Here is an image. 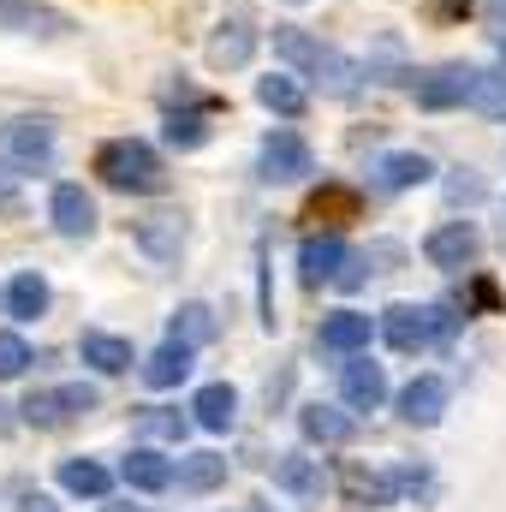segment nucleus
<instances>
[{
    "label": "nucleus",
    "instance_id": "nucleus-34",
    "mask_svg": "<svg viewBox=\"0 0 506 512\" xmlns=\"http://www.w3.org/2000/svg\"><path fill=\"white\" fill-rule=\"evenodd\" d=\"M30 364H36V352H30L18 334H0V382H18Z\"/></svg>",
    "mask_w": 506,
    "mask_h": 512
},
{
    "label": "nucleus",
    "instance_id": "nucleus-33",
    "mask_svg": "<svg viewBox=\"0 0 506 512\" xmlns=\"http://www.w3.org/2000/svg\"><path fill=\"white\" fill-rule=\"evenodd\" d=\"M471 108H477V114H489V120H506V72H477Z\"/></svg>",
    "mask_w": 506,
    "mask_h": 512
},
{
    "label": "nucleus",
    "instance_id": "nucleus-10",
    "mask_svg": "<svg viewBox=\"0 0 506 512\" xmlns=\"http://www.w3.org/2000/svg\"><path fill=\"white\" fill-rule=\"evenodd\" d=\"M381 322H370L364 310H334L328 322H322V334H316V346L322 352H334V358H358V352H370V334H376Z\"/></svg>",
    "mask_w": 506,
    "mask_h": 512
},
{
    "label": "nucleus",
    "instance_id": "nucleus-20",
    "mask_svg": "<svg viewBox=\"0 0 506 512\" xmlns=\"http://www.w3.org/2000/svg\"><path fill=\"white\" fill-rule=\"evenodd\" d=\"M364 215V197L352 191V185H322V191H310V203H304V221H328V227H346V221H358Z\"/></svg>",
    "mask_w": 506,
    "mask_h": 512
},
{
    "label": "nucleus",
    "instance_id": "nucleus-19",
    "mask_svg": "<svg viewBox=\"0 0 506 512\" xmlns=\"http://www.w3.org/2000/svg\"><path fill=\"white\" fill-rule=\"evenodd\" d=\"M120 477H126L137 495H161V489H173L179 465H173V459H161V453H149V447H131L126 465H120Z\"/></svg>",
    "mask_w": 506,
    "mask_h": 512
},
{
    "label": "nucleus",
    "instance_id": "nucleus-28",
    "mask_svg": "<svg viewBox=\"0 0 506 512\" xmlns=\"http://www.w3.org/2000/svg\"><path fill=\"white\" fill-rule=\"evenodd\" d=\"M167 340H179V346H191V352H197V346H209V340H215V310H209V304H197V298H191V304H179V310H173V322H167Z\"/></svg>",
    "mask_w": 506,
    "mask_h": 512
},
{
    "label": "nucleus",
    "instance_id": "nucleus-18",
    "mask_svg": "<svg viewBox=\"0 0 506 512\" xmlns=\"http://www.w3.org/2000/svg\"><path fill=\"white\" fill-rule=\"evenodd\" d=\"M191 423L209 429V435H227V429L239 423V393H233L227 382L197 387V399H191Z\"/></svg>",
    "mask_w": 506,
    "mask_h": 512
},
{
    "label": "nucleus",
    "instance_id": "nucleus-25",
    "mask_svg": "<svg viewBox=\"0 0 506 512\" xmlns=\"http://www.w3.org/2000/svg\"><path fill=\"white\" fill-rule=\"evenodd\" d=\"M60 489L78 495V501H108L114 477H108V465H96V459H66V465H60Z\"/></svg>",
    "mask_w": 506,
    "mask_h": 512
},
{
    "label": "nucleus",
    "instance_id": "nucleus-1",
    "mask_svg": "<svg viewBox=\"0 0 506 512\" xmlns=\"http://www.w3.org/2000/svg\"><path fill=\"white\" fill-rule=\"evenodd\" d=\"M274 54H280L298 78H316V84H322V90H334V96H352V90H358V78H364L340 48H328V42H316L310 30H292V24H280V30H274Z\"/></svg>",
    "mask_w": 506,
    "mask_h": 512
},
{
    "label": "nucleus",
    "instance_id": "nucleus-26",
    "mask_svg": "<svg viewBox=\"0 0 506 512\" xmlns=\"http://www.w3.org/2000/svg\"><path fill=\"white\" fill-rule=\"evenodd\" d=\"M346 495L358 501V507H393L399 501V483H393V471H364V465H346Z\"/></svg>",
    "mask_w": 506,
    "mask_h": 512
},
{
    "label": "nucleus",
    "instance_id": "nucleus-30",
    "mask_svg": "<svg viewBox=\"0 0 506 512\" xmlns=\"http://www.w3.org/2000/svg\"><path fill=\"white\" fill-rule=\"evenodd\" d=\"M18 411H24V423H30V429H60V423H72V405H66V393H60V387L30 393Z\"/></svg>",
    "mask_w": 506,
    "mask_h": 512
},
{
    "label": "nucleus",
    "instance_id": "nucleus-9",
    "mask_svg": "<svg viewBox=\"0 0 506 512\" xmlns=\"http://www.w3.org/2000/svg\"><path fill=\"white\" fill-rule=\"evenodd\" d=\"M131 239H137V251L149 256V262H179V251H185V215H179V209L143 215V221L131 227Z\"/></svg>",
    "mask_w": 506,
    "mask_h": 512
},
{
    "label": "nucleus",
    "instance_id": "nucleus-39",
    "mask_svg": "<svg viewBox=\"0 0 506 512\" xmlns=\"http://www.w3.org/2000/svg\"><path fill=\"white\" fill-rule=\"evenodd\" d=\"M447 191H453V203H477V197H483V179H471V173H465V179H453Z\"/></svg>",
    "mask_w": 506,
    "mask_h": 512
},
{
    "label": "nucleus",
    "instance_id": "nucleus-2",
    "mask_svg": "<svg viewBox=\"0 0 506 512\" xmlns=\"http://www.w3.org/2000/svg\"><path fill=\"white\" fill-rule=\"evenodd\" d=\"M96 173H102L114 191H137V197L167 191V167H161V155H155L143 137H114V143H102V149H96Z\"/></svg>",
    "mask_w": 506,
    "mask_h": 512
},
{
    "label": "nucleus",
    "instance_id": "nucleus-27",
    "mask_svg": "<svg viewBox=\"0 0 506 512\" xmlns=\"http://www.w3.org/2000/svg\"><path fill=\"white\" fill-rule=\"evenodd\" d=\"M185 376H191V346H179V340H167V346H155L143 358V382L149 387H179Z\"/></svg>",
    "mask_w": 506,
    "mask_h": 512
},
{
    "label": "nucleus",
    "instance_id": "nucleus-6",
    "mask_svg": "<svg viewBox=\"0 0 506 512\" xmlns=\"http://www.w3.org/2000/svg\"><path fill=\"white\" fill-rule=\"evenodd\" d=\"M304 173H316L310 143H304L298 131H268V137H262V179L292 185V179H304Z\"/></svg>",
    "mask_w": 506,
    "mask_h": 512
},
{
    "label": "nucleus",
    "instance_id": "nucleus-42",
    "mask_svg": "<svg viewBox=\"0 0 506 512\" xmlns=\"http://www.w3.org/2000/svg\"><path fill=\"white\" fill-rule=\"evenodd\" d=\"M251 512H274V507H268V501H251Z\"/></svg>",
    "mask_w": 506,
    "mask_h": 512
},
{
    "label": "nucleus",
    "instance_id": "nucleus-38",
    "mask_svg": "<svg viewBox=\"0 0 506 512\" xmlns=\"http://www.w3.org/2000/svg\"><path fill=\"white\" fill-rule=\"evenodd\" d=\"M429 12H435L441 24H459V18L471 12V0H429Z\"/></svg>",
    "mask_w": 506,
    "mask_h": 512
},
{
    "label": "nucleus",
    "instance_id": "nucleus-14",
    "mask_svg": "<svg viewBox=\"0 0 506 512\" xmlns=\"http://www.w3.org/2000/svg\"><path fill=\"white\" fill-rule=\"evenodd\" d=\"M0 149L18 161V167H42L54 155V126L48 120H6L0 126Z\"/></svg>",
    "mask_w": 506,
    "mask_h": 512
},
{
    "label": "nucleus",
    "instance_id": "nucleus-17",
    "mask_svg": "<svg viewBox=\"0 0 506 512\" xmlns=\"http://www.w3.org/2000/svg\"><path fill=\"white\" fill-rule=\"evenodd\" d=\"M346 245L334 239V233H310L304 245H298V274H304V286H328L340 268H346Z\"/></svg>",
    "mask_w": 506,
    "mask_h": 512
},
{
    "label": "nucleus",
    "instance_id": "nucleus-7",
    "mask_svg": "<svg viewBox=\"0 0 506 512\" xmlns=\"http://www.w3.org/2000/svg\"><path fill=\"white\" fill-rule=\"evenodd\" d=\"M423 256H429L435 268L459 274V268H471V262L483 256V233H477L471 221H447V227H435V233L423 239Z\"/></svg>",
    "mask_w": 506,
    "mask_h": 512
},
{
    "label": "nucleus",
    "instance_id": "nucleus-40",
    "mask_svg": "<svg viewBox=\"0 0 506 512\" xmlns=\"http://www.w3.org/2000/svg\"><path fill=\"white\" fill-rule=\"evenodd\" d=\"M18 512H60V507H54L48 495H30V501H24V507H18Z\"/></svg>",
    "mask_w": 506,
    "mask_h": 512
},
{
    "label": "nucleus",
    "instance_id": "nucleus-35",
    "mask_svg": "<svg viewBox=\"0 0 506 512\" xmlns=\"http://www.w3.org/2000/svg\"><path fill=\"white\" fill-rule=\"evenodd\" d=\"M393 483H399V495H435V477H429L423 465H399Z\"/></svg>",
    "mask_w": 506,
    "mask_h": 512
},
{
    "label": "nucleus",
    "instance_id": "nucleus-29",
    "mask_svg": "<svg viewBox=\"0 0 506 512\" xmlns=\"http://www.w3.org/2000/svg\"><path fill=\"white\" fill-rule=\"evenodd\" d=\"M6 310H12V322H36V316L48 310V280H42V274H12Z\"/></svg>",
    "mask_w": 506,
    "mask_h": 512
},
{
    "label": "nucleus",
    "instance_id": "nucleus-13",
    "mask_svg": "<svg viewBox=\"0 0 506 512\" xmlns=\"http://www.w3.org/2000/svg\"><path fill=\"white\" fill-rule=\"evenodd\" d=\"M0 30H18V36H66L72 18L60 6H42V0H0Z\"/></svg>",
    "mask_w": 506,
    "mask_h": 512
},
{
    "label": "nucleus",
    "instance_id": "nucleus-44",
    "mask_svg": "<svg viewBox=\"0 0 506 512\" xmlns=\"http://www.w3.org/2000/svg\"><path fill=\"white\" fill-rule=\"evenodd\" d=\"M495 54H501V60H506V36H501V42H495Z\"/></svg>",
    "mask_w": 506,
    "mask_h": 512
},
{
    "label": "nucleus",
    "instance_id": "nucleus-41",
    "mask_svg": "<svg viewBox=\"0 0 506 512\" xmlns=\"http://www.w3.org/2000/svg\"><path fill=\"white\" fill-rule=\"evenodd\" d=\"M102 512H155V507H131V501H120V507H102Z\"/></svg>",
    "mask_w": 506,
    "mask_h": 512
},
{
    "label": "nucleus",
    "instance_id": "nucleus-21",
    "mask_svg": "<svg viewBox=\"0 0 506 512\" xmlns=\"http://www.w3.org/2000/svg\"><path fill=\"white\" fill-rule=\"evenodd\" d=\"M78 358H84L96 376H126L131 364H137V358H131V340H120V334H96V328L78 340Z\"/></svg>",
    "mask_w": 506,
    "mask_h": 512
},
{
    "label": "nucleus",
    "instance_id": "nucleus-15",
    "mask_svg": "<svg viewBox=\"0 0 506 512\" xmlns=\"http://www.w3.org/2000/svg\"><path fill=\"white\" fill-rule=\"evenodd\" d=\"M298 435H304L310 447H346V441L358 435V417L340 411V405H304V411H298Z\"/></svg>",
    "mask_w": 506,
    "mask_h": 512
},
{
    "label": "nucleus",
    "instance_id": "nucleus-16",
    "mask_svg": "<svg viewBox=\"0 0 506 512\" xmlns=\"http://www.w3.org/2000/svg\"><path fill=\"white\" fill-rule=\"evenodd\" d=\"M441 411H447V382L441 376H417L411 387H399V417L411 429H435Z\"/></svg>",
    "mask_w": 506,
    "mask_h": 512
},
{
    "label": "nucleus",
    "instance_id": "nucleus-37",
    "mask_svg": "<svg viewBox=\"0 0 506 512\" xmlns=\"http://www.w3.org/2000/svg\"><path fill=\"white\" fill-rule=\"evenodd\" d=\"M364 280H370V256H346V268L334 274V286H340V292H358Z\"/></svg>",
    "mask_w": 506,
    "mask_h": 512
},
{
    "label": "nucleus",
    "instance_id": "nucleus-32",
    "mask_svg": "<svg viewBox=\"0 0 506 512\" xmlns=\"http://www.w3.org/2000/svg\"><path fill=\"white\" fill-rule=\"evenodd\" d=\"M203 137H209V108H191V114L173 108V114H167V143H173V149H197Z\"/></svg>",
    "mask_w": 506,
    "mask_h": 512
},
{
    "label": "nucleus",
    "instance_id": "nucleus-12",
    "mask_svg": "<svg viewBox=\"0 0 506 512\" xmlns=\"http://www.w3.org/2000/svg\"><path fill=\"white\" fill-rule=\"evenodd\" d=\"M48 215H54V233H60V239H90V233H96V203H90L84 185H54Z\"/></svg>",
    "mask_w": 506,
    "mask_h": 512
},
{
    "label": "nucleus",
    "instance_id": "nucleus-5",
    "mask_svg": "<svg viewBox=\"0 0 506 512\" xmlns=\"http://www.w3.org/2000/svg\"><path fill=\"white\" fill-rule=\"evenodd\" d=\"M381 340H387L399 358L423 352V346L435 340V310H429V304H387V310H381Z\"/></svg>",
    "mask_w": 506,
    "mask_h": 512
},
{
    "label": "nucleus",
    "instance_id": "nucleus-45",
    "mask_svg": "<svg viewBox=\"0 0 506 512\" xmlns=\"http://www.w3.org/2000/svg\"><path fill=\"white\" fill-rule=\"evenodd\" d=\"M286 6H304V0H286Z\"/></svg>",
    "mask_w": 506,
    "mask_h": 512
},
{
    "label": "nucleus",
    "instance_id": "nucleus-36",
    "mask_svg": "<svg viewBox=\"0 0 506 512\" xmlns=\"http://www.w3.org/2000/svg\"><path fill=\"white\" fill-rule=\"evenodd\" d=\"M60 393H66V405H72V417H90V411L102 405V393H96L90 382H66Z\"/></svg>",
    "mask_w": 506,
    "mask_h": 512
},
{
    "label": "nucleus",
    "instance_id": "nucleus-31",
    "mask_svg": "<svg viewBox=\"0 0 506 512\" xmlns=\"http://www.w3.org/2000/svg\"><path fill=\"white\" fill-rule=\"evenodd\" d=\"M137 435H149V441H185V417L167 411V405H143L137 411Z\"/></svg>",
    "mask_w": 506,
    "mask_h": 512
},
{
    "label": "nucleus",
    "instance_id": "nucleus-11",
    "mask_svg": "<svg viewBox=\"0 0 506 512\" xmlns=\"http://www.w3.org/2000/svg\"><path fill=\"white\" fill-rule=\"evenodd\" d=\"M340 399H346L352 411H381V399H387V370L370 364L364 352L346 358V364H340Z\"/></svg>",
    "mask_w": 506,
    "mask_h": 512
},
{
    "label": "nucleus",
    "instance_id": "nucleus-8",
    "mask_svg": "<svg viewBox=\"0 0 506 512\" xmlns=\"http://www.w3.org/2000/svg\"><path fill=\"white\" fill-rule=\"evenodd\" d=\"M203 54H209L215 72H239V66H251L256 60V24L251 18H221Z\"/></svg>",
    "mask_w": 506,
    "mask_h": 512
},
{
    "label": "nucleus",
    "instance_id": "nucleus-23",
    "mask_svg": "<svg viewBox=\"0 0 506 512\" xmlns=\"http://www.w3.org/2000/svg\"><path fill=\"white\" fill-rule=\"evenodd\" d=\"M381 185L387 191H417V185H429L435 179V161L429 155H417V149H393V155H381Z\"/></svg>",
    "mask_w": 506,
    "mask_h": 512
},
{
    "label": "nucleus",
    "instance_id": "nucleus-24",
    "mask_svg": "<svg viewBox=\"0 0 506 512\" xmlns=\"http://www.w3.org/2000/svg\"><path fill=\"white\" fill-rule=\"evenodd\" d=\"M173 483H179L185 495H215V489L227 483V459H221V453H185Z\"/></svg>",
    "mask_w": 506,
    "mask_h": 512
},
{
    "label": "nucleus",
    "instance_id": "nucleus-3",
    "mask_svg": "<svg viewBox=\"0 0 506 512\" xmlns=\"http://www.w3.org/2000/svg\"><path fill=\"white\" fill-rule=\"evenodd\" d=\"M471 90H477V66H435V72L411 78V96H417V108H429V114H441V108H465Z\"/></svg>",
    "mask_w": 506,
    "mask_h": 512
},
{
    "label": "nucleus",
    "instance_id": "nucleus-4",
    "mask_svg": "<svg viewBox=\"0 0 506 512\" xmlns=\"http://www.w3.org/2000/svg\"><path fill=\"white\" fill-rule=\"evenodd\" d=\"M274 489L292 495L298 507H322L334 483H328L322 459H310V453H280V459H274Z\"/></svg>",
    "mask_w": 506,
    "mask_h": 512
},
{
    "label": "nucleus",
    "instance_id": "nucleus-22",
    "mask_svg": "<svg viewBox=\"0 0 506 512\" xmlns=\"http://www.w3.org/2000/svg\"><path fill=\"white\" fill-rule=\"evenodd\" d=\"M256 102H262L268 114H280V120H298V114L310 108L298 72H268V78H256Z\"/></svg>",
    "mask_w": 506,
    "mask_h": 512
},
{
    "label": "nucleus",
    "instance_id": "nucleus-43",
    "mask_svg": "<svg viewBox=\"0 0 506 512\" xmlns=\"http://www.w3.org/2000/svg\"><path fill=\"white\" fill-rule=\"evenodd\" d=\"M495 18H506V0H495Z\"/></svg>",
    "mask_w": 506,
    "mask_h": 512
}]
</instances>
